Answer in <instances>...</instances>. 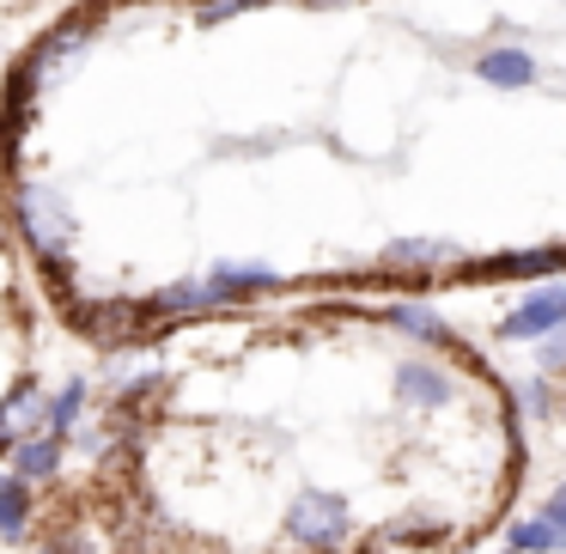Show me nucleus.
Instances as JSON below:
<instances>
[{
  "instance_id": "1",
  "label": "nucleus",
  "mask_w": 566,
  "mask_h": 554,
  "mask_svg": "<svg viewBox=\"0 0 566 554\" xmlns=\"http://www.w3.org/2000/svg\"><path fill=\"white\" fill-rule=\"evenodd\" d=\"M31 250L19 238V220L0 196V451H13L19 439L43 432L50 420V396L31 378Z\"/></svg>"
},
{
  "instance_id": "2",
  "label": "nucleus",
  "mask_w": 566,
  "mask_h": 554,
  "mask_svg": "<svg viewBox=\"0 0 566 554\" xmlns=\"http://www.w3.org/2000/svg\"><path fill=\"white\" fill-rule=\"evenodd\" d=\"M281 536L293 542L298 554H335L354 536V505L335 488H298L281 512Z\"/></svg>"
},
{
  "instance_id": "3",
  "label": "nucleus",
  "mask_w": 566,
  "mask_h": 554,
  "mask_svg": "<svg viewBox=\"0 0 566 554\" xmlns=\"http://www.w3.org/2000/svg\"><path fill=\"white\" fill-rule=\"evenodd\" d=\"M566 330V286H536V293L524 299V305L505 311L500 335L505 342H542V335Z\"/></svg>"
},
{
  "instance_id": "4",
  "label": "nucleus",
  "mask_w": 566,
  "mask_h": 554,
  "mask_svg": "<svg viewBox=\"0 0 566 554\" xmlns=\"http://www.w3.org/2000/svg\"><path fill=\"white\" fill-rule=\"evenodd\" d=\"M469 74L481 80V86H493V92H524V86H536V55L524 50V43H500V50H481L475 62H469Z\"/></svg>"
},
{
  "instance_id": "5",
  "label": "nucleus",
  "mask_w": 566,
  "mask_h": 554,
  "mask_svg": "<svg viewBox=\"0 0 566 554\" xmlns=\"http://www.w3.org/2000/svg\"><path fill=\"white\" fill-rule=\"evenodd\" d=\"M457 396V378L439 359H402L396 366V403L402 408H444Z\"/></svg>"
},
{
  "instance_id": "6",
  "label": "nucleus",
  "mask_w": 566,
  "mask_h": 554,
  "mask_svg": "<svg viewBox=\"0 0 566 554\" xmlns=\"http://www.w3.org/2000/svg\"><path fill=\"white\" fill-rule=\"evenodd\" d=\"M55 7H67V0H0V74H7V62L19 55V43H25Z\"/></svg>"
},
{
  "instance_id": "7",
  "label": "nucleus",
  "mask_w": 566,
  "mask_h": 554,
  "mask_svg": "<svg viewBox=\"0 0 566 554\" xmlns=\"http://www.w3.org/2000/svg\"><path fill=\"white\" fill-rule=\"evenodd\" d=\"M384 269H415V274H427V269H444V262H457V244H444V238H390L384 244Z\"/></svg>"
},
{
  "instance_id": "8",
  "label": "nucleus",
  "mask_w": 566,
  "mask_h": 554,
  "mask_svg": "<svg viewBox=\"0 0 566 554\" xmlns=\"http://www.w3.org/2000/svg\"><path fill=\"white\" fill-rule=\"evenodd\" d=\"M505 548L512 554H560L566 548V530L554 518H524V524L505 530Z\"/></svg>"
},
{
  "instance_id": "9",
  "label": "nucleus",
  "mask_w": 566,
  "mask_h": 554,
  "mask_svg": "<svg viewBox=\"0 0 566 554\" xmlns=\"http://www.w3.org/2000/svg\"><path fill=\"white\" fill-rule=\"evenodd\" d=\"M390 330L415 335V342H427V347H444V342H451V330H444V317H439L432 305H390Z\"/></svg>"
},
{
  "instance_id": "10",
  "label": "nucleus",
  "mask_w": 566,
  "mask_h": 554,
  "mask_svg": "<svg viewBox=\"0 0 566 554\" xmlns=\"http://www.w3.org/2000/svg\"><path fill=\"white\" fill-rule=\"evenodd\" d=\"M31 530V493H25V475H0V536L19 542Z\"/></svg>"
},
{
  "instance_id": "11",
  "label": "nucleus",
  "mask_w": 566,
  "mask_h": 554,
  "mask_svg": "<svg viewBox=\"0 0 566 554\" xmlns=\"http://www.w3.org/2000/svg\"><path fill=\"white\" fill-rule=\"evenodd\" d=\"M548 269H566V250H530V257L493 262V274H548Z\"/></svg>"
},
{
  "instance_id": "12",
  "label": "nucleus",
  "mask_w": 566,
  "mask_h": 554,
  "mask_svg": "<svg viewBox=\"0 0 566 554\" xmlns=\"http://www.w3.org/2000/svg\"><path fill=\"white\" fill-rule=\"evenodd\" d=\"M536 366H542V378H554V372H566V330L542 335V347H536Z\"/></svg>"
},
{
  "instance_id": "13",
  "label": "nucleus",
  "mask_w": 566,
  "mask_h": 554,
  "mask_svg": "<svg viewBox=\"0 0 566 554\" xmlns=\"http://www.w3.org/2000/svg\"><path fill=\"white\" fill-rule=\"evenodd\" d=\"M542 518H554V524H560V530H566V481H560V488H554V500H548V505H542Z\"/></svg>"
},
{
  "instance_id": "14",
  "label": "nucleus",
  "mask_w": 566,
  "mask_h": 554,
  "mask_svg": "<svg viewBox=\"0 0 566 554\" xmlns=\"http://www.w3.org/2000/svg\"><path fill=\"white\" fill-rule=\"evenodd\" d=\"M517 396H524V408H530V415H542V408H548V396H542V384H524Z\"/></svg>"
},
{
  "instance_id": "15",
  "label": "nucleus",
  "mask_w": 566,
  "mask_h": 554,
  "mask_svg": "<svg viewBox=\"0 0 566 554\" xmlns=\"http://www.w3.org/2000/svg\"><path fill=\"white\" fill-rule=\"evenodd\" d=\"M359 554H378V548H359Z\"/></svg>"
},
{
  "instance_id": "16",
  "label": "nucleus",
  "mask_w": 566,
  "mask_h": 554,
  "mask_svg": "<svg viewBox=\"0 0 566 554\" xmlns=\"http://www.w3.org/2000/svg\"><path fill=\"white\" fill-rule=\"evenodd\" d=\"M505 554H512V548H505Z\"/></svg>"
}]
</instances>
